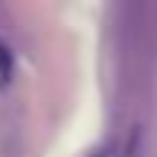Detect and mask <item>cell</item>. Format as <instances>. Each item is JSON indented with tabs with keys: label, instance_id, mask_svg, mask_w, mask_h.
<instances>
[{
	"label": "cell",
	"instance_id": "3",
	"mask_svg": "<svg viewBox=\"0 0 157 157\" xmlns=\"http://www.w3.org/2000/svg\"><path fill=\"white\" fill-rule=\"evenodd\" d=\"M90 157H116V154H112V147H99V151H93Z\"/></svg>",
	"mask_w": 157,
	"mask_h": 157
},
{
	"label": "cell",
	"instance_id": "2",
	"mask_svg": "<svg viewBox=\"0 0 157 157\" xmlns=\"http://www.w3.org/2000/svg\"><path fill=\"white\" fill-rule=\"evenodd\" d=\"M138 147H141V132L135 128L132 135H128V141H125V147L119 151L116 157H138Z\"/></svg>",
	"mask_w": 157,
	"mask_h": 157
},
{
	"label": "cell",
	"instance_id": "1",
	"mask_svg": "<svg viewBox=\"0 0 157 157\" xmlns=\"http://www.w3.org/2000/svg\"><path fill=\"white\" fill-rule=\"evenodd\" d=\"M10 74H13V52L0 42V87L10 80Z\"/></svg>",
	"mask_w": 157,
	"mask_h": 157
}]
</instances>
